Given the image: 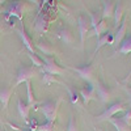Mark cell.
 <instances>
[{
	"mask_svg": "<svg viewBox=\"0 0 131 131\" xmlns=\"http://www.w3.org/2000/svg\"><path fill=\"white\" fill-rule=\"evenodd\" d=\"M89 17H91V26L94 29V28L97 26V24L100 23V21H98V18L96 17V15H94V13H91V12H89Z\"/></svg>",
	"mask_w": 131,
	"mask_h": 131,
	"instance_id": "4316f807",
	"label": "cell"
},
{
	"mask_svg": "<svg viewBox=\"0 0 131 131\" xmlns=\"http://www.w3.org/2000/svg\"><path fill=\"white\" fill-rule=\"evenodd\" d=\"M67 91L70 93V100L71 102L75 105V104H78V100H79V96H78V92H76V89H72V88H68L67 86Z\"/></svg>",
	"mask_w": 131,
	"mask_h": 131,
	"instance_id": "d4e9b609",
	"label": "cell"
},
{
	"mask_svg": "<svg viewBox=\"0 0 131 131\" xmlns=\"http://www.w3.org/2000/svg\"><path fill=\"white\" fill-rule=\"evenodd\" d=\"M12 92H13V88H4L0 91V102L3 105V109H7Z\"/></svg>",
	"mask_w": 131,
	"mask_h": 131,
	"instance_id": "4fadbf2b",
	"label": "cell"
},
{
	"mask_svg": "<svg viewBox=\"0 0 131 131\" xmlns=\"http://www.w3.org/2000/svg\"><path fill=\"white\" fill-rule=\"evenodd\" d=\"M122 12H123V5L121 2H118L115 4V8H114V25L115 28H118V24H119V21H121V17H122Z\"/></svg>",
	"mask_w": 131,
	"mask_h": 131,
	"instance_id": "ac0fdd59",
	"label": "cell"
},
{
	"mask_svg": "<svg viewBox=\"0 0 131 131\" xmlns=\"http://www.w3.org/2000/svg\"><path fill=\"white\" fill-rule=\"evenodd\" d=\"M17 110H18V114L20 117L24 119V121H28L29 118V112H30V106L28 104H24L21 100L17 101Z\"/></svg>",
	"mask_w": 131,
	"mask_h": 131,
	"instance_id": "7c38bea8",
	"label": "cell"
},
{
	"mask_svg": "<svg viewBox=\"0 0 131 131\" xmlns=\"http://www.w3.org/2000/svg\"><path fill=\"white\" fill-rule=\"evenodd\" d=\"M114 8L115 4L114 2H104V10H102V20H105L106 17H112L114 15Z\"/></svg>",
	"mask_w": 131,
	"mask_h": 131,
	"instance_id": "2e32d148",
	"label": "cell"
},
{
	"mask_svg": "<svg viewBox=\"0 0 131 131\" xmlns=\"http://www.w3.org/2000/svg\"><path fill=\"white\" fill-rule=\"evenodd\" d=\"M28 57H29V59L31 60V63H33V66H36V67H39V68H42L43 67V60L42 59H39L36 54H28Z\"/></svg>",
	"mask_w": 131,
	"mask_h": 131,
	"instance_id": "603a6c76",
	"label": "cell"
},
{
	"mask_svg": "<svg viewBox=\"0 0 131 131\" xmlns=\"http://www.w3.org/2000/svg\"><path fill=\"white\" fill-rule=\"evenodd\" d=\"M94 88H96V93L101 102L106 104L110 100V91H109V88L105 84H102L101 81H94Z\"/></svg>",
	"mask_w": 131,
	"mask_h": 131,
	"instance_id": "8992f818",
	"label": "cell"
},
{
	"mask_svg": "<svg viewBox=\"0 0 131 131\" xmlns=\"http://www.w3.org/2000/svg\"><path fill=\"white\" fill-rule=\"evenodd\" d=\"M112 123H113V126L115 127V130L117 131H131L130 130V127H128V125H126L121 118H118V119H114V118H112V119H109Z\"/></svg>",
	"mask_w": 131,
	"mask_h": 131,
	"instance_id": "e0dca14e",
	"label": "cell"
},
{
	"mask_svg": "<svg viewBox=\"0 0 131 131\" xmlns=\"http://www.w3.org/2000/svg\"><path fill=\"white\" fill-rule=\"evenodd\" d=\"M42 60H43V67L41 68V72L42 73H49V75H52V76H55V75H63L64 73V70L60 67V66H58L52 58L45 57Z\"/></svg>",
	"mask_w": 131,
	"mask_h": 131,
	"instance_id": "7a4b0ae2",
	"label": "cell"
},
{
	"mask_svg": "<svg viewBox=\"0 0 131 131\" xmlns=\"http://www.w3.org/2000/svg\"><path fill=\"white\" fill-rule=\"evenodd\" d=\"M126 93H127V96H128V100H130V104H131V89H127V88H126Z\"/></svg>",
	"mask_w": 131,
	"mask_h": 131,
	"instance_id": "f546056e",
	"label": "cell"
},
{
	"mask_svg": "<svg viewBox=\"0 0 131 131\" xmlns=\"http://www.w3.org/2000/svg\"><path fill=\"white\" fill-rule=\"evenodd\" d=\"M80 96L83 98V102L84 105H88L91 102V100H93L94 96H96V88H94V84L89 83L88 85L85 86V88H83L80 91Z\"/></svg>",
	"mask_w": 131,
	"mask_h": 131,
	"instance_id": "9c48e42d",
	"label": "cell"
},
{
	"mask_svg": "<svg viewBox=\"0 0 131 131\" xmlns=\"http://www.w3.org/2000/svg\"><path fill=\"white\" fill-rule=\"evenodd\" d=\"M18 36H20L21 41H23V43L25 45V47L28 49V51H29L30 54H36V52H34V46L31 45V41H30V38L28 37L24 26H21V28L18 29Z\"/></svg>",
	"mask_w": 131,
	"mask_h": 131,
	"instance_id": "30bf717a",
	"label": "cell"
},
{
	"mask_svg": "<svg viewBox=\"0 0 131 131\" xmlns=\"http://www.w3.org/2000/svg\"><path fill=\"white\" fill-rule=\"evenodd\" d=\"M122 110H123V105H122L121 102H115V104H113L112 106H109L102 114L97 115L96 118H97V121H105V119H107V121H109V119H112L113 115H115L117 113L122 112Z\"/></svg>",
	"mask_w": 131,
	"mask_h": 131,
	"instance_id": "5b68a950",
	"label": "cell"
},
{
	"mask_svg": "<svg viewBox=\"0 0 131 131\" xmlns=\"http://www.w3.org/2000/svg\"><path fill=\"white\" fill-rule=\"evenodd\" d=\"M26 84V92H28V105L30 107H34L37 105V101L34 100V96L31 93V85H30V80L25 83Z\"/></svg>",
	"mask_w": 131,
	"mask_h": 131,
	"instance_id": "ffe728a7",
	"label": "cell"
},
{
	"mask_svg": "<svg viewBox=\"0 0 131 131\" xmlns=\"http://www.w3.org/2000/svg\"><path fill=\"white\" fill-rule=\"evenodd\" d=\"M78 25H79V31H80V42H81V47H84L85 43V38L88 36V31L91 29V23L86 21V18H84L83 16H80L78 18Z\"/></svg>",
	"mask_w": 131,
	"mask_h": 131,
	"instance_id": "ba28073f",
	"label": "cell"
},
{
	"mask_svg": "<svg viewBox=\"0 0 131 131\" xmlns=\"http://www.w3.org/2000/svg\"><path fill=\"white\" fill-rule=\"evenodd\" d=\"M38 131H55V128H54V123L51 122H46V123H43V125H39L37 127Z\"/></svg>",
	"mask_w": 131,
	"mask_h": 131,
	"instance_id": "cb8c5ba5",
	"label": "cell"
},
{
	"mask_svg": "<svg viewBox=\"0 0 131 131\" xmlns=\"http://www.w3.org/2000/svg\"><path fill=\"white\" fill-rule=\"evenodd\" d=\"M37 47H38L43 54H45V55H51V54L54 52L51 45H49V43H46V42H39L38 45H37Z\"/></svg>",
	"mask_w": 131,
	"mask_h": 131,
	"instance_id": "7402d4cb",
	"label": "cell"
},
{
	"mask_svg": "<svg viewBox=\"0 0 131 131\" xmlns=\"http://www.w3.org/2000/svg\"><path fill=\"white\" fill-rule=\"evenodd\" d=\"M34 29L39 33H43V31H46L47 29V23H46V20L45 17H43L42 15L38 16V18L36 20V25H34Z\"/></svg>",
	"mask_w": 131,
	"mask_h": 131,
	"instance_id": "d6986e66",
	"label": "cell"
},
{
	"mask_svg": "<svg viewBox=\"0 0 131 131\" xmlns=\"http://www.w3.org/2000/svg\"><path fill=\"white\" fill-rule=\"evenodd\" d=\"M121 119H122V121H123L126 125H128V123H130V121H131V112H127V113L121 118Z\"/></svg>",
	"mask_w": 131,
	"mask_h": 131,
	"instance_id": "f1b7e54d",
	"label": "cell"
},
{
	"mask_svg": "<svg viewBox=\"0 0 131 131\" xmlns=\"http://www.w3.org/2000/svg\"><path fill=\"white\" fill-rule=\"evenodd\" d=\"M59 37H60V39H62L63 42H66V43H72V42H73V37H72V34H71L67 29H60V30H59Z\"/></svg>",
	"mask_w": 131,
	"mask_h": 131,
	"instance_id": "44dd1931",
	"label": "cell"
},
{
	"mask_svg": "<svg viewBox=\"0 0 131 131\" xmlns=\"http://www.w3.org/2000/svg\"><path fill=\"white\" fill-rule=\"evenodd\" d=\"M36 75V71H34V67H23L20 68L18 72H17V76H16V83H15V88L18 86L20 84L23 83H26L29 81L33 76Z\"/></svg>",
	"mask_w": 131,
	"mask_h": 131,
	"instance_id": "277c9868",
	"label": "cell"
},
{
	"mask_svg": "<svg viewBox=\"0 0 131 131\" xmlns=\"http://www.w3.org/2000/svg\"><path fill=\"white\" fill-rule=\"evenodd\" d=\"M126 29H127V18H123L121 26H119L115 31L114 38H113V43H112V45L115 46L117 49H118V45H121L122 41L126 38Z\"/></svg>",
	"mask_w": 131,
	"mask_h": 131,
	"instance_id": "52a82bcc",
	"label": "cell"
},
{
	"mask_svg": "<svg viewBox=\"0 0 131 131\" xmlns=\"http://www.w3.org/2000/svg\"><path fill=\"white\" fill-rule=\"evenodd\" d=\"M117 51L119 54H123V55H127L128 52H131V36L130 37H126L122 43L119 45V47L117 49Z\"/></svg>",
	"mask_w": 131,
	"mask_h": 131,
	"instance_id": "9a60e30c",
	"label": "cell"
},
{
	"mask_svg": "<svg viewBox=\"0 0 131 131\" xmlns=\"http://www.w3.org/2000/svg\"><path fill=\"white\" fill-rule=\"evenodd\" d=\"M67 131H78V127H76V123H75V121H73V117H71V118H70Z\"/></svg>",
	"mask_w": 131,
	"mask_h": 131,
	"instance_id": "83f0119b",
	"label": "cell"
},
{
	"mask_svg": "<svg viewBox=\"0 0 131 131\" xmlns=\"http://www.w3.org/2000/svg\"><path fill=\"white\" fill-rule=\"evenodd\" d=\"M62 101V98L58 101H52V100H49L46 102H43L42 106H41V110L43 113V115H45L46 121L47 122H51L54 123L57 119V113H58V107H59V104Z\"/></svg>",
	"mask_w": 131,
	"mask_h": 131,
	"instance_id": "6da1fadb",
	"label": "cell"
},
{
	"mask_svg": "<svg viewBox=\"0 0 131 131\" xmlns=\"http://www.w3.org/2000/svg\"><path fill=\"white\" fill-rule=\"evenodd\" d=\"M113 38H114V34H110V33H105L104 36H101L100 38L97 39V46H96V50L94 52H97L101 47H104L105 45H112L113 43Z\"/></svg>",
	"mask_w": 131,
	"mask_h": 131,
	"instance_id": "8fae6325",
	"label": "cell"
},
{
	"mask_svg": "<svg viewBox=\"0 0 131 131\" xmlns=\"http://www.w3.org/2000/svg\"><path fill=\"white\" fill-rule=\"evenodd\" d=\"M70 70L78 72L80 78L88 83H93L94 80V67L92 64H84L81 67H70Z\"/></svg>",
	"mask_w": 131,
	"mask_h": 131,
	"instance_id": "3957f363",
	"label": "cell"
},
{
	"mask_svg": "<svg viewBox=\"0 0 131 131\" xmlns=\"http://www.w3.org/2000/svg\"><path fill=\"white\" fill-rule=\"evenodd\" d=\"M109 31V28H107V24L105 23V20H101L100 23L97 24V26L93 29V36L97 37V39L100 38L101 36H104L105 33Z\"/></svg>",
	"mask_w": 131,
	"mask_h": 131,
	"instance_id": "5bb4252c",
	"label": "cell"
},
{
	"mask_svg": "<svg viewBox=\"0 0 131 131\" xmlns=\"http://www.w3.org/2000/svg\"><path fill=\"white\" fill-rule=\"evenodd\" d=\"M42 81L45 85H49L51 83H58V80L54 78L52 75H49V73H43V78H42Z\"/></svg>",
	"mask_w": 131,
	"mask_h": 131,
	"instance_id": "484cf974",
	"label": "cell"
}]
</instances>
